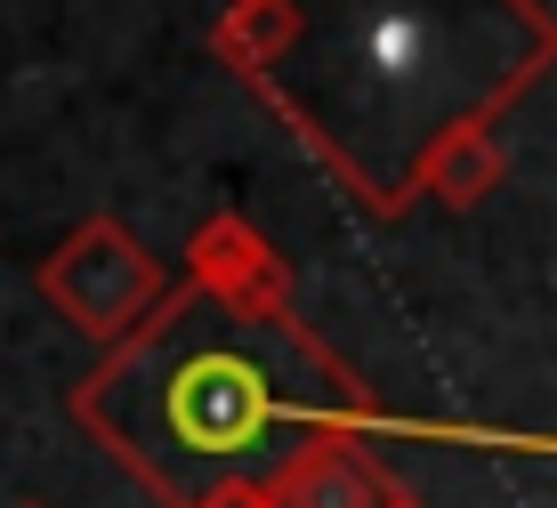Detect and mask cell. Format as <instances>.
<instances>
[{
  "instance_id": "obj_1",
  "label": "cell",
  "mask_w": 557,
  "mask_h": 508,
  "mask_svg": "<svg viewBox=\"0 0 557 508\" xmlns=\"http://www.w3.org/2000/svg\"><path fill=\"white\" fill-rule=\"evenodd\" d=\"M65 412L162 508L267 484L315 436L405 428L339 347L315 339V323H299V307L251 315L202 283H178L129 339H113Z\"/></svg>"
},
{
  "instance_id": "obj_7",
  "label": "cell",
  "mask_w": 557,
  "mask_h": 508,
  "mask_svg": "<svg viewBox=\"0 0 557 508\" xmlns=\"http://www.w3.org/2000/svg\"><path fill=\"white\" fill-rule=\"evenodd\" d=\"M202 508H275V500H267V484H235V493H219V500H202Z\"/></svg>"
},
{
  "instance_id": "obj_6",
  "label": "cell",
  "mask_w": 557,
  "mask_h": 508,
  "mask_svg": "<svg viewBox=\"0 0 557 508\" xmlns=\"http://www.w3.org/2000/svg\"><path fill=\"white\" fill-rule=\"evenodd\" d=\"M509 178V153L493 146V129H460V138L436 146L429 178H420V202H445V210H476L485 194H502Z\"/></svg>"
},
{
  "instance_id": "obj_5",
  "label": "cell",
  "mask_w": 557,
  "mask_h": 508,
  "mask_svg": "<svg viewBox=\"0 0 557 508\" xmlns=\"http://www.w3.org/2000/svg\"><path fill=\"white\" fill-rule=\"evenodd\" d=\"M267 500L275 508H405L412 493L363 453V436H315L307 453H292L267 476Z\"/></svg>"
},
{
  "instance_id": "obj_3",
  "label": "cell",
  "mask_w": 557,
  "mask_h": 508,
  "mask_svg": "<svg viewBox=\"0 0 557 508\" xmlns=\"http://www.w3.org/2000/svg\"><path fill=\"white\" fill-rule=\"evenodd\" d=\"M170 290H178V283L162 275V259H153L122 219H82L41 259V299L82 331V339H98V347L129 339Z\"/></svg>"
},
{
  "instance_id": "obj_4",
  "label": "cell",
  "mask_w": 557,
  "mask_h": 508,
  "mask_svg": "<svg viewBox=\"0 0 557 508\" xmlns=\"http://www.w3.org/2000/svg\"><path fill=\"white\" fill-rule=\"evenodd\" d=\"M186 283L219 290V299L251 307V315H292V307H299L292 259H283L243 210H210V219L186 234Z\"/></svg>"
},
{
  "instance_id": "obj_9",
  "label": "cell",
  "mask_w": 557,
  "mask_h": 508,
  "mask_svg": "<svg viewBox=\"0 0 557 508\" xmlns=\"http://www.w3.org/2000/svg\"><path fill=\"white\" fill-rule=\"evenodd\" d=\"M405 508H420V500H405Z\"/></svg>"
},
{
  "instance_id": "obj_8",
  "label": "cell",
  "mask_w": 557,
  "mask_h": 508,
  "mask_svg": "<svg viewBox=\"0 0 557 508\" xmlns=\"http://www.w3.org/2000/svg\"><path fill=\"white\" fill-rule=\"evenodd\" d=\"M16 508H41V500H16Z\"/></svg>"
},
{
  "instance_id": "obj_2",
  "label": "cell",
  "mask_w": 557,
  "mask_h": 508,
  "mask_svg": "<svg viewBox=\"0 0 557 508\" xmlns=\"http://www.w3.org/2000/svg\"><path fill=\"white\" fill-rule=\"evenodd\" d=\"M549 65L542 0H292V49L251 89L372 219H396L436 146L493 129Z\"/></svg>"
}]
</instances>
